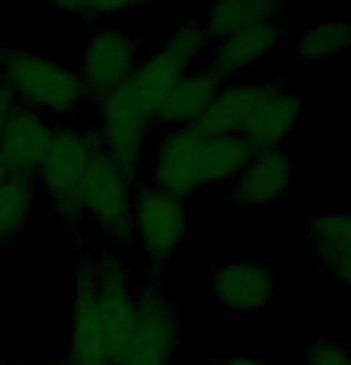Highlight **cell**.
<instances>
[{
  "label": "cell",
  "instance_id": "cell-1",
  "mask_svg": "<svg viewBox=\"0 0 351 365\" xmlns=\"http://www.w3.org/2000/svg\"><path fill=\"white\" fill-rule=\"evenodd\" d=\"M301 113V96L282 81H225L194 127L201 136H242L260 150L282 146L297 132Z\"/></svg>",
  "mask_w": 351,
  "mask_h": 365
},
{
  "label": "cell",
  "instance_id": "cell-2",
  "mask_svg": "<svg viewBox=\"0 0 351 365\" xmlns=\"http://www.w3.org/2000/svg\"><path fill=\"white\" fill-rule=\"evenodd\" d=\"M0 86L15 106L34 110L51 122L70 120L86 101L74 67L19 46H0Z\"/></svg>",
  "mask_w": 351,
  "mask_h": 365
},
{
  "label": "cell",
  "instance_id": "cell-3",
  "mask_svg": "<svg viewBox=\"0 0 351 365\" xmlns=\"http://www.w3.org/2000/svg\"><path fill=\"white\" fill-rule=\"evenodd\" d=\"M101 153V143L93 129L74 122H53L48 148L36 172V189L41 201L58 212L72 230H81L77 196L88 168Z\"/></svg>",
  "mask_w": 351,
  "mask_h": 365
},
{
  "label": "cell",
  "instance_id": "cell-4",
  "mask_svg": "<svg viewBox=\"0 0 351 365\" xmlns=\"http://www.w3.org/2000/svg\"><path fill=\"white\" fill-rule=\"evenodd\" d=\"M139 184L141 179L127 175L101 148L77 196L81 230H91L110 249H129L132 246L134 196Z\"/></svg>",
  "mask_w": 351,
  "mask_h": 365
},
{
  "label": "cell",
  "instance_id": "cell-5",
  "mask_svg": "<svg viewBox=\"0 0 351 365\" xmlns=\"http://www.w3.org/2000/svg\"><path fill=\"white\" fill-rule=\"evenodd\" d=\"M153 115L141 106L127 84L96 101V127L103 153L120 165L127 175L141 179L151 146Z\"/></svg>",
  "mask_w": 351,
  "mask_h": 365
},
{
  "label": "cell",
  "instance_id": "cell-6",
  "mask_svg": "<svg viewBox=\"0 0 351 365\" xmlns=\"http://www.w3.org/2000/svg\"><path fill=\"white\" fill-rule=\"evenodd\" d=\"M180 344L177 308L156 279L134 284V320L117 365H175Z\"/></svg>",
  "mask_w": 351,
  "mask_h": 365
},
{
  "label": "cell",
  "instance_id": "cell-7",
  "mask_svg": "<svg viewBox=\"0 0 351 365\" xmlns=\"http://www.w3.org/2000/svg\"><path fill=\"white\" fill-rule=\"evenodd\" d=\"M189 232V198L139 184L132 212V246L151 270L177 256Z\"/></svg>",
  "mask_w": 351,
  "mask_h": 365
},
{
  "label": "cell",
  "instance_id": "cell-8",
  "mask_svg": "<svg viewBox=\"0 0 351 365\" xmlns=\"http://www.w3.org/2000/svg\"><path fill=\"white\" fill-rule=\"evenodd\" d=\"M141 38L132 31L117 26L93 29L79 51V65L74 67L86 98L98 101L125 84L141 63Z\"/></svg>",
  "mask_w": 351,
  "mask_h": 365
},
{
  "label": "cell",
  "instance_id": "cell-9",
  "mask_svg": "<svg viewBox=\"0 0 351 365\" xmlns=\"http://www.w3.org/2000/svg\"><path fill=\"white\" fill-rule=\"evenodd\" d=\"M201 146L203 136L198 134L194 125L165 129L148 146V184L182 198H191L201 189H205L201 170Z\"/></svg>",
  "mask_w": 351,
  "mask_h": 365
},
{
  "label": "cell",
  "instance_id": "cell-10",
  "mask_svg": "<svg viewBox=\"0 0 351 365\" xmlns=\"http://www.w3.org/2000/svg\"><path fill=\"white\" fill-rule=\"evenodd\" d=\"M67 365H115L96 306V256H81L72 287V322L67 336Z\"/></svg>",
  "mask_w": 351,
  "mask_h": 365
},
{
  "label": "cell",
  "instance_id": "cell-11",
  "mask_svg": "<svg viewBox=\"0 0 351 365\" xmlns=\"http://www.w3.org/2000/svg\"><path fill=\"white\" fill-rule=\"evenodd\" d=\"M134 284L136 277L115 251L108 249L96 256V306L110 351L115 356V365L132 329Z\"/></svg>",
  "mask_w": 351,
  "mask_h": 365
},
{
  "label": "cell",
  "instance_id": "cell-12",
  "mask_svg": "<svg viewBox=\"0 0 351 365\" xmlns=\"http://www.w3.org/2000/svg\"><path fill=\"white\" fill-rule=\"evenodd\" d=\"M210 294L232 315L263 313L275 299V274L260 260H227L210 274Z\"/></svg>",
  "mask_w": 351,
  "mask_h": 365
},
{
  "label": "cell",
  "instance_id": "cell-13",
  "mask_svg": "<svg viewBox=\"0 0 351 365\" xmlns=\"http://www.w3.org/2000/svg\"><path fill=\"white\" fill-rule=\"evenodd\" d=\"M294 182V163L282 146L260 148L230 182V203L239 210H263L278 203Z\"/></svg>",
  "mask_w": 351,
  "mask_h": 365
},
{
  "label": "cell",
  "instance_id": "cell-14",
  "mask_svg": "<svg viewBox=\"0 0 351 365\" xmlns=\"http://www.w3.org/2000/svg\"><path fill=\"white\" fill-rule=\"evenodd\" d=\"M282 38H285L282 22H275V19L256 22L210 43L203 63L223 81H230L239 72L251 70L260 60H265L282 43Z\"/></svg>",
  "mask_w": 351,
  "mask_h": 365
},
{
  "label": "cell",
  "instance_id": "cell-15",
  "mask_svg": "<svg viewBox=\"0 0 351 365\" xmlns=\"http://www.w3.org/2000/svg\"><path fill=\"white\" fill-rule=\"evenodd\" d=\"M53 122L34 110L15 106L0 129V158L10 175L36 179L51 139Z\"/></svg>",
  "mask_w": 351,
  "mask_h": 365
},
{
  "label": "cell",
  "instance_id": "cell-16",
  "mask_svg": "<svg viewBox=\"0 0 351 365\" xmlns=\"http://www.w3.org/2000/svg\"><path fill=\"white\" fill-rule=\"evenodd\" d=\"M225 81L218 77L205 63H198L196 67L184 74L172 88L168 101L156 115V127L175 129V127H191L198 122L218 93L223 91Z\"/></svg>",
  "mask_w": 351,
  "mask_h": 365
},
{
  "label": "cell",
  "instance_id": "cell-17",
  "mask_svg": "<svg viewBox=\"0 0 351 365\" xmlns=\"http://www.w3.org/2000/svg\"><path fill=\"white\" fill-rule=\"evenodd\" d=\"M187 72H189V67L177 63L172 55L165 53L163 48H158V51L143 55L141 63L136 65V70L132 72V77H129L125 84L156 120L158 110L163 108V103L168 101L172 88L177 86V81Z\"/></svg>",
  "mask_w": 351,
  "mask_h": 365
},
{
  "label": "cell",
  "instance_id": "cell-18",
  "mask_svg": "<svg viewBox=\"0 0 351 365\" xmlns=\"http://www.w3.org/2000/svg\"><path fill=\"white\" fill-rule=\"evenodd\" d=\"M285 0H213L201 24L210 43L265 19H285Z\"/></svg>",
  "mask_w": 351,
  "mask_h": 365
},
{
  "label": "cell",
  "instance_id": "cell-19",
  "mask_svg": "<svg viewBox=\"0 0 351 365\" xmlns=\"http://www.w3.org/2000/svg\"><path fill=\"white\" fill-rule=\"evenodd\" d=\"M39 203L36 179L10 175L0 184V251L10 249L26 232Z\"/></svg>",
  "mask_w": 351,
  "mask_h": 365
},
{
  "label": "cell",
  "instance_id": "cell-20",
  "mask_svg": "<svg viewBox=\"0 0 351 365\" xmlns=\"http://www.w3.org/2000/svg\"><path fill=\"white\" fill-rule=\"evenodd\" d=\"M351 51V22L349 19H315L308 22L294 41V55L304 65H318L342 58Z\"/></svg>",
  "mask_w": 351,
  "mask_h": 365
},
{
  "label": "cell",
  "instance_id": "cell-21",
  "mask_svg": "<svg viewBox=\"0 0 351 365\" xmlns=\"http://www.w3.org/2000/svg\"><path fill=\"white\" fill-rule=\"evenodd\" d=\"M256 153V148L242 136H203L201 146V170L205 187L230 184L242 172Z\"/></svg>",
  "mask_w": 351,
  "mask_h": 365
},
{
  "label": "cell",
  "instance_id": "cell-22",
  "mask_svg": "<svg viewBox=\"0 0 351 365\" xmlns=\"http://www.w3.org/2000/svg\"><path fill=\"white\" fill-rule=\"evenodd\" d=\"M58 15L79 19V22H98L106 17H120L129 12L156 8L161 0H39Z\"/></svg>",
  "mask_w": 351,
  "mask_h": 365
},
{
  "label": "cell",
  "instance_id": "cell-23",
  "mask_svg": "<svg viewBox=\"0 0 351 365\" xmlns=\"http://www.w3.org/2000/svg\"><path fill=\"white\" fill-rule=\"evenodd\" d=\"M308 246L318 258L351 251V212H320L306 220Z\"/></svg>",
  "mask_w": 351,
  "mask_h": 365
},
{
  "label": "cell",
  "instance_id": "cell-24",
  "mask_svg": "<svg viewBox=\"0 0 351 365\" xmlns=\"http://www.w3.org/2000/svg\"><path fill=\"white\" fill-rule=\"evenodd\" d=\"M161 48L168 55H172L177 63H182L191 70L198 63H203L205 53L210 48V41L198 22H180L168 31Z\"/></svg>",
  "mask_w": 351,
  "mask_h": 365
},
{
  "label": "cell",
  "instance_id": "cell-25",
  "mask_svg": "<svg viewBox=\"0 0 351 365\" xmlns=\"http://www.w3.org/2000/svg\"><path fill=\"white\" fill-rule=\"evenodd\" d=\"M304 365H351V351L330 336H313L304 349Z\"/></svg>",
  "mask_w": 351,
  "mask_h": 365
},
{
  "label": "cell",
  "instance_id": "cell-26",
  "mask_svg": "<svg viewBox=\"0 0 351 365\" xmlns=\"http://www.w3.org/2000/svg\"><path fill=\"white\" fill-rule=\"evenodd\" d=\"M320 260H322V267L330 272V277L351 294V251L332 253V256H325Z\"/></svg>",
  "mask_w": 351,
  "mask_h": 365
},
{
  "label": "cell",
  "instance_id": "cell-27",
  "mask_svg": "<svg viewBox=\"0 0 351 365\" xmlns=\"http://www.w3.org/2000/svg\"><path fill=\"white\" fill-rule=\"evenodd\" d=\"M218 365H270V361L263 356H234L230 361L218 363Z\"/></svg>",
  "mask_w": 351,
  "mask_h": 365
},
{
  "label": "cell",
  "instance_id": "cell-28",
  "mask_svg": "<svg viewBox=\"0 0 351 365\" xmlns=\"http://www.w3.org/2000/svg\"><path fill=\"white\" fill-rule=\"evenodd\" d=\"M12 108H15V101H12L10 93L0 86V129H3L5 120H8V115L12 113Z\"/></svg>",
  "mask_w": 351,
  "mask_h": 365
},
{
  "label": "cell",
  "instance_id": "cell-29",
  "mask_svg": "<svg viewBox=\"0 0 351 365\" xmlns=\"http://www.w3.org/2000/svg\"><path fill=\"white\" fill-rule=\"evenodd\" d=\"M10 177V172H8V168H5V163H3V158H0V184L5 182V179Z\"/></svg>",
  "mask_w": 351,
  "mask_h": 365
},
{
  "label": "cell",
  "instance_id": "cell-30",
  "mask_svg": "<svg viewBox=\"0 0 351 365\" xmlns=\"http://www.w3.org/2000/svg\"><path fill=\"white\" fill-rule=\"evenodd\" d=\"M0 365H22V363H3L0 361ZM44 365H67V363L63 361V363H44Z\"/></svg>",
  "mask_w": 351,
  "mask_h": 365
},
{
  "label": "cell",
  "instance_id": "cell-31",
  "mask_svg": "<svg viewBox=\"0 0 351 365\" xmlns=\"http://www.w3.org/2000/svg\"><path fill=\"white\" fill-rule=\"evenodd\" d=\"M208 365H218V363H208Z\"/></svg>",
  "mask_w": 351,
  "mask_h": 365
}]
</instances>
